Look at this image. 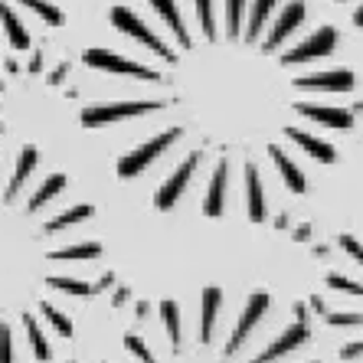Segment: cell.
Listing matches in <instances>:
<instances>
[{"mask_svg":"<svg viewBox=\"0 0 363 363\" xmlns=\"http://www.w3.org/2000/svg\"><path fill=\"white\" fill-rule=\"evenodd\" d=\"M337 40L340 33L334 26H318L314 33H308L301 43L288 46L281 56H285L288 66H301V62H314V60H328L330 52L337 50Z\"/></svg>","mask_w":363,"mask_h":363,"instance_id":"obj_2","label":"cell"},{"mask_svg":"<svg viewBox=\"0 0 363 363\" xmlns=\"http://www.w3.org/2000/svg\"><path fill=\"white\" fill-rule=\"evenodd\" d=\"M285 135L291 138L295 144H301V147L311 154V157H318V161H324V164H334V157H337V151H334L330 144H324L321 138L308 135V131H301V128H285Z\"/></svg>","mask_w":363,"mask_h":363,"instance_id":"obj_14","label":"cell"},{"mask_svg":"<svg viewBox=\"0 0 363 363\" xmlns=\"http://www.w3.org/2000/svg\"><path fill=\"white\" fill-rule=\"evenodd\" d=\"M220 301H223V291L216 285L203 288V311H200V340L203 344H210L213 337V328H216V311H220Z\"/></svg>","mask_w":363,"mask_h":363,"instance_id":"obj_13","label":"cell"},{"mask_svg":"<svg viewBox=\"0 0 363 363\" xmlns=\"http://www.w3.org/2000/svg\"><path fill=\"white\" fill-rule=\"evenodd\" d=\"M62 186H66V177H62V174H52V177H46V180H43L40 190H36V194L30 196V206H26V210L40 213L43 206H46V203L52 200V196H60V194H62Z\"/></svg>","mask_w":363,"mask_h":363,"instance_id":"obj_18","label":"cell"},{"mask_svg":"<svg viewBox=\"0 0 363 363\" xmlns=\"http://www.w3.org/2000/svg\"><path fill=\"white\" fill-rule=\"evenodd\" d=\"M144 111H164V101L154 99H135V101H105V105H92L82 111V125L85 128H101L121 118H135Z\"/></svg>","mask_w":363,"mask_h":363,"instance_id":"obj_1","label":"cell"},{"mask_svg":"<svg viewBox=\"0 0 363 363\" xmlns=\"http://www.w3.org/2000/svg\"><path fill=\"white\" fill-rule=\"evenodd\" d=\"M36 161H40V154H36V147H23L20 151V161H17V170H13V177H10V190L7 196H17L20 186L26 184V177L36 170Z\"/></svg>","mask_w":363,"mask_h":363,"instance_id":"obj_17","label":"cell"},{"mask_svg":"<svg viewBox=\"0 0 363 363\" xmlns=\"http://www.w3.org/2000/svg\"><path fill=\"white\" fill-rule=\"evenodd\" d=\"M177 138H180V128H167L164 135L151 138L147 144H141V147H135L131 154H125V157L118 161V177L128 180V177H135V174H141V170L147 167V164H154V157L167 151V147L177 141Z\"/></svg>","mask_w":363,"mask_h":363,"instance_id":"obj_4","label":"cell"},{"mask_svg":"<svg viewBox=\"0 0 363 363\" xmlns=\"http://www.w3.org/2000/svg\"><path fill=\"white\" fill-rule=\"evenodd\" d=\"M95 213V206H69L66 213H60V216H52L50 223H46V233H60V229H69V226H76V223H85L89 216Z\"/></svg>","mask_w":363,"mask_h":363,"instance_id":"obj_19","label":"cell"},{"mask_svg":"<svg viewBox=\"0 0 363 363\" xmlns=\"http://www.w3.org/2000/svg\"><path fill=\"white\" fill-rule=\"evenodd\" d=\"M108 285H115V275H105L99 285H92V291H101V288H108Z\"/></svg>","mask_w":363,"mask_h":363,"instance_id":"obj_30","label":"cell"},{"mask_svg":"<svg viewBox=\"0 0 363 363\" xmlns=\"http://www.w3.org/2000/svg\"><path fill=\"white\" fill-rule=\"evenodd\" d=\"M17 7H26L30 13H36L46 26H62L66 23V13H62L52 0H0V13H4V10H17Z\"/></svg>","mask_w":363,"mask_h":363,"instance_id":"obj_10","label":"cell"},{"mask_svg":"<svg viewBox=\"0 0 363 363\" xmlns=\"http://www.w3.org/2000/svg\"><path fill=\"white\" fill-rule=\"evenodd\" d=\"M245 194H249V220L252 223H265L269 210H265V186L259 180V170L249 164L245 167Z\"/></svg>","mask_w":363,"mask_h":363,"instance_id":"obj_11","label":"cell"},{"mask_svg":"<svg viewBox=\"0 0 363 363\" xmlns=\"http://www.w3.org/2000/svg\"><path fill=\"white\" fill-rule=\"evenodd\" d=\"M328 324H334V328H354V324H363V314H328Z\"/></svg>","mask_w":363,"mask_h":363,"instance_id":"obj_26","label":"cell"},{"mask_svg":"<svg viewBox=\"0 0 363 363\" xmlns=\"http://www.w3.org/2000/svg\"><path fill=\"white\" fill-rule=\"evenodd\" d=\"M40 311H43V318H46V321H50L52 328L60 330L62 337H72V324H69V318H66V314H62V311H56V308H52L50 301H43V304H40Z\"/></svg>","mask_w":363,"mask_h":363,"instance_id":"obj_22","label":"cell"},{"mask_svg":"<svg viewBox=\"0 0 363 363\" xmlns=\"http://www.w3.org/2000/svg\"><path fill=\"white\" fill-rule=\"evenodd\" d=\"M308 337H311V330H308V324L298 321L295 328H288L285 334H281V337L275 340V344L265 347V350H262L259 357H255L252 363H275L279 357H285V354H291V350H298L301 344H308Z\"/></svg>","mask_w":363,"mask_h":363,"instance_id":"obj_8","label":"cell"},{"mask_svg":"<svg viewBox=\"0 0 363 363\" xmlns=\"http://www.w3.org/2000/svg\"><path fill=\"white\" fill-rule=\"evenodd\" d=\"M340 357H344V360H357V357H363V340H357V344H347L344 350H340Z\"/></svg>","mask_w":363,"mask_h":363,"instance_id":"obj_29","label":"cell"},{"mask_svg":"<svg viewBox=\"0 0 363 363\" xmlns=\"http://www.w3.org/2000/svg\"><path fill=\"white\" fill-rule=\"evenodd\" d=\"M85 62L92 69H101V72H115V76H131V79H141V82H161L157 69L144 66L138 60H128V56H118V52H108V50H89L85 52Z\"/></svg>","mask_w":363,"mask_h":363,"instance_id":"obj_3","label":"cell"},{"mask_svg":"<svg viewBox=\"0 0 363 363\" xmlns=\"http://www.w3.org/2000/svg\"><path fill=\"white\" fill-rule=\"evenodd\" d=\"M265 311H269V295H265V291H255V295L249 298V304H245V311H242V318H239L236 330H233V337H229V354H236L239 344H242L255 330V324L265 318Z\"/></svg>","mask_w":363,"mask_h":363,"instance_id":"obj_7","label":"cell"},{"mask_svg":"<svg viewBox=\"0 0 363 363\" xmlns=\"http://www.w3.org/2000/svg\"><path fill=\"white\" fill-rule=\"evenodd\" d=\"M125 347H128V350H131V354H135L141 363H157V360H154V354L147 350V344H144L141 337H135V334H125Z\"/></svg>","mask_w":363,"mask_h":363,"instance_id":"obj_24","label":"cell"},{"mask_svg":"<svg viewBox=\"0 0 363 363\" xmlns=\"http://www.w3.org/2000/svg\"><path fill=\"white\" fill-rule=\"evenodd\" d=\"M354 72L350 69H328V72H311V76H298L295 89L304 92H350L354 89Z\"/></svg>","mask_w":363,"mask_h":363,"instance_id":"obj_6","label":"cell"},{"mask_svg":"<svg viewBox=\"0 0 363 363\" xmlns=\"http://www.w3.org/2000/svg\"><path fill=\"white\" fill-rule=\"evenodd\" d=\"M328 285L334 291H347V295H363V285L354 279H347V275H328Z\"/></svg>","mask_w":363,"mask_h":363,"instance_id":"obj_25","label":"cell"},{"mask_svg":"<svg viewBox=\"0 0 363 363\" xmlns=\"http://www.w3.org/2000/svg\"><path fill=\"white\" fill-rule=\"evenodd\" d=\"M311 308H314V311H328V308H324V301H321V298H311Z\"/></svg>","mask_w":363,"mask_h":363,"instance_id":"obj_32","label":"cell"},{"mask_svg":"<svg viewBox=\"0 0 363 363\" xmlns=\"http://www.w3.org/2000/svg\"><path fill=\"white\" fill-rule=\"evenodd\" d=\"M50 288H56V291H66V295H82V298L92 295V285L76 281V279H56V275L50 279Z\"/></svg>","mask_w":363,"mask_h":363,"instance_id":"obj_23","label":"cell"},{"mask_svg":"<svg viewBox=\"0 0 363 363\" xmlns=\"http://www.w3.org/2000/svg\"><path fill=\"white\" fill-rule=\"evenodd\" d=\"M0 363H13V337H10V328H0Z\"/></svg>","mask_w":363,"mask_h":363,"instance_id":"obj_27","label":"cell"},{"mask_svg":"<svg viewBox=\"0 0 363 363\" xmlns=\"http://www.w3.org/2000/svg\"><path fill=\"white\" fill-rule=\"evenodd\" d=\"M295 111H301L304 118H311V121H318V125H324V128H350L354 125V115L347 108H330V105H311V101H298L295 105Z\"/></svg>","mask_w":363,"mask_h":363,"instance_id":"obj_9","label":"cell"},{"mask_svg":"<svg viewBox=\"0 0 363 363\" xmlns=\"http://www.w3.org/2000/svg\"><path fill=\"white\" fill-rule=\"evenodd\" d=\"M128 301V288H118V291H115V304H125Z\"/></svg>","mask_w":363,"mask_h":363,"instance_id":"obj_31","label":"cell"},{"mask_svg":"<svg viewBox=\"0 0 363 363\" xmlns=\"http://www.w3.org/2000/svg\"><path fill=\"white\" fill-rule=\"evenodd\" d=\"M200 157H203L200 151L190 154V157H186V161L180 164L174 174H170L167 184H164L161 190H157V196H154V206H157V210H170V206L184 196V190H186V184H190V177H194V170H196V164H200Z\"/></svg>","mask_w":363,"mask_h":363,"instance_id":"obj_5","label":"cell"},{"mask_svg":"<svg viewBox=\"0 0 363 363\" xmlns=\"http://www.w3.org/2000/svg\"><path fill=\"white\" fill-rule=\"evenodd\" d=\"M101 255V245L99 242H76V245H66V249H56L50 252L52 262H92Z\"/></svg>","mask_w":363,"mask_h":363,"instance_id":"obj_16","label":"cell"},{"mask_svg":"<svg viewBox=\"0 0 363 363\" xmlns=\"http://www.w3.org/2000/svg\"><path fill=\"white\" fill-rule=\"evenodd\" d=\"M161 321H164V328H167L170 340H174V344H180V308L174 301H164L161 304Z\"/></svg>","mask_w":363,"mask_h":363,"instance_id":"obj_21","label":"cell"},{"mask_svg":"<svg viewBox=\"0 0 363 363\" xmlns=\"http://www.w3.org/2000/svg\"><path fill=\"white\" fill-rule=\"evenodd\" d=\"M340 249H344L354 262H360L363 265V245L357 242V236H340Z\"/></svg>","mask_w":363,"mask_h":363,"instance_id":"obj_28","label":"cell"},{"mask_svg":"<svg viewBox=\"0 0 363 363\" xmlns=\"http://www.w3.org/2000/svg\"><path fill=\"white\" fill-rule=\"evenodd\" d=\"M269 154H272V161H275V167H279L281 180H285V184L291 186V194H304V174L295 167V161H291V157H288V154L281 151L279 144H272Z\"/></svg>","mask_w":363,"mask_h":363,"instance_id":"obj_15","label":"cell"},{"mask_svg":"<svg viewBox=\"0 0 363 363\" xmlns=\"http://www.w3.org/2000/svg\"><path fill=\"white\" fill-rule=\"evenodd\" d=\"M23 324H26V337H30V347H33V357L36 360H50V344H46V337H43V330H40V324H36V318H30V314H26L23 318Z\"/></svg>","mask_w":363,"mask_h":363,"instance_id":"obj_20","label":"cell"},{"mask_svg":"<svg viewBox=\"0 0 363 363\" xmlns=\"http://www.w3.org/2000/svg\"><path fill=\"white\" fill-rule=\"evenodd\" d=\"M226 180H229V167L226 161L216 167V174H213L210 186H206V200H203V213L206 216H220L223 213V203H226Z\"/></svg>","mask_w":363,"mask_h":363,"instance_id":"obj_12","label":"cell"}]
</instances>
